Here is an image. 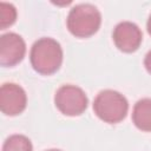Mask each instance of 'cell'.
I'll use <instances>...</instances> for the list:
<instances>
[{"label":"cell","instance_id":"cell-3","mask_svg":"<svg viewBox=\"0 0 151 151\" xmlns=\"http://www.w3.org/2000/svg\"><path fill=\"white\" fill-rule=\"evenodd\" d=\"M93 110L105 123L116 124L126 117L129 103L122 93L113 90H104L97 94L93 101Z\"/></svg>","mask_w":151,"mask_h":151},{"label":"cell","instance_id":"cell-10","mask_svg":"<svg viewBox=\"0 0 151 151\" xmlns=\"http://www.w3.org/2000/svg\"><path fill=\"white\" fill-rule=\"evenodd\" d=\"M17 19V9L12 4L0 2V29H5L12 24H14Z\"/></svg>","mask_w":151,"mask_h":151},{"label":"cell","instance_id":"cell-5","mask_svg":"<svg viewBox=\"0 0 151 151\" xmlns=\"http://www.w3.org/2000/svg\"><path fill=\"white\" fill-rule=\"evenodd\" d=\"M27 104V97L24 88L14 83H6L0 88V109L6 116H17L21 113Z\"/></svg>","mask_w":151,"mask_h":151},{"label":"cell","instance_id":"cell-11","mask_svg":"<svg viewBox=\"0 0 151 151\" xmlns=\"http://www.w3.org/2000/svg\"><path fill=\"white\" fill-rule=\"evenodd\" d=\"M144 66H145V68L147 70V72L151 74V51H149L147 54L145 55V59H144Z\"/></svg>","mask_w":151,"mask_h":151},{"label":"cell","instance_id":"cell-6","mask_svg":"<svg viewBox=\"0 0 151 151\" xmlns=\"http://www.w3.org/2000/svg\"><path fill=\"white\" fill-rule=\"evenodd\" d=\"M26 53L24 39L13 32L0 37V64L2 66H14L19 64Z\"/></svg>","mask_w":151,"mask_h":151},{"label":"cell","instance_id":"cell-4","mask_svg":"<svg viewBox=\"0 0 151 151\" xmlns=\"http://www.w3.org/2000/svg\"><path fill=\"white\" fill-rule=\"evenodd\" d=\"M54 104L63 114L73 117L81 114L86 110L88 99L80 87L76 85H63L55 92Z\"/></svg>","mask_w":151,"mask_h":151},{"label":"cell","instance_id":"cell-12","mask_svg":"<svg viewBox=\"0 0 151 151\" xmlns=\"http://www.w3.org/2000/svg\"><path fill=\"white\" fill-rule=\"evenodd\" d=\"M147 32H149V34L151 35V14H150V17H149V20H147Z\"/></svg>","mask_w":151,"mask_h":151},{"label":"cell","instance_id":"cell-2","mask_svg":"<svg viewBox=\"0 0 151 151\" xmlns=\"http://www.w3.org/2000/svg\"><path fill=\"white\" fill-rule=\"evenodd\" d=\"M67 28L77 38H88L100 27L101 14L98 8L91 4H80L74 6L67 15Z\"/></svg>","mask_w":151,"mask_h":151},{"label":"cell","instance_id":"cell-8","mask_svg":"<svg viewBox=\"0 0 151 151\" xmlns=\"http://www.w3.org/2000/svg\"><path fill=\"white\" fill-rule=\"evenodd\" d=\"M132 120L139 130L151 132V98L140 99L134 104Z\"/></svg>","mask_w":151,"mask_h":151},{"label":"cell","instance_id":"cell-13","mask_svg":"<svg viewBox=\"0 0 151 151\" xmlns=\"http://www.w3.org/2000/svg\"><path fill=\"white\" fill-rule=\"evenodd\" d=\"M46 151H61V150H57V149H50V150H46Z\"/></svg>","mask_w":151,"mask_h":151},{"label":"cell","instance_id":"cell-9","mask_svg":"<svg viewBox=\"0 0 151 151\" xmlns=\"http://www.w3.org/2000/svg\"><path fill=\"white\" fill-rule=\"evenodd\" d=\"M2 151H33L31 140L24 134L9 136L2 146Z\"/></svg>","mask_w":151,"mask_h":151},{"label":"cell","instance_id":"cell-1","mask_svg":"<svg viewBox=\"0 0 151 151\" xmlns=\"http://www.w3.org/2000/svg\"><path fill=\"white\" fill-rule=\"evenodd\" d=\"M33 68L40 74H52L59 70L63 63V50L60 44L52 38L37 40L29 53Z\"/></svg>","mask_w":151,"mask_h":151},{"label":"cell","instance_id":"cell-7","mask_svg":"<svg viewBox=\"0 0 151 151\" xmlns=\"http://www.w3.org/2000/svg\"><path fill=\"white\" fill-rule=\"evenodd\" d=\"M112 38L118 50L131 53L138 50V47L140 46L143 34L140 28L136 24L131 21H122L114 27Z\"/></svg>","mask_w":151,"mask_h":151}]
</instances>
